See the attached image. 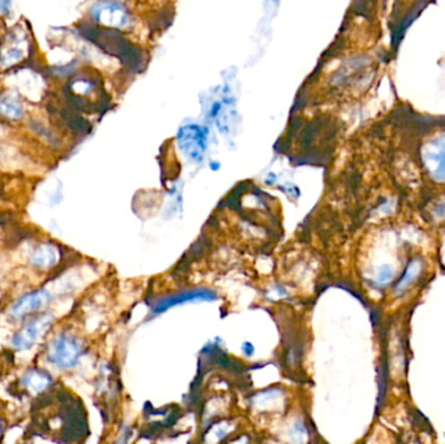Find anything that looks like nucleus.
I'll return each mask as SVG.
<instances>
[{
	"label": "nucleus",
	"mask_w": 445,
	"mask_h": 444,
	"mask_svg": "<svg viewBox=\"0 0 445 444\" xmlns=\"http://www.w3.org/2000/svg\"><path fill=\"white\" fill-rule=\"evenodd\" d=\"M217 299V295L214 290L210 289H193V290H186V292H180L168 297H163L159 301H156L152 306V311L155 314L164 313L174 306L183 305L186 302H202V301H214Z\"/></svg>",
	"instance_id": "4"
},
{
	"label": "nucleus",
	"mask_w": 445,
	"mask_h": 444,
	"mask_svg": "<svg viewBox=\"0 0 445 444\" xmlns=\"http://www.w3.org/2000/svg\"><path fill=\"white\" fill-rule=\"evenodd\" d=\"M93 19L99 24L109 26H121V17L124 16L118 4L112 3H99L91 10Z\"/></svg>",
	"instance_id": "8"
},
{
	"label": "nucleus",
	"mask_w": 445,
	"mask_h": 444,
	"mask_svg": "<svg viewBox=\"0 0 445 444\" xmlns=\"http://www.w3.org/2000/svg\"><path fill=\"white\" fill-rule=\"evenodd\" d=\"M32 266L39 270H50L59 262V252L53 243H42L34 246L29 255Z\"/></svg>",
	"instance_id": "6"
},
{
	"label": "nucleus",
	"mask_w": 445,
	"mask_h": 444,
	"mask_svg": "<svg viewBox=\"0 0 445 444\" xmlns=\"http://www.w3.org/2000/svg\"><path fill=\"white\" fill-rule=\"evenodd\" d=\"M4 29H6V25H4V23L0 20V45H1V42H3V39H4V37H6V32H4Z\"/></svg>",
	"instance_id": "15"
},
{
	"label": "nucleus",
	"mask_w": 445,
	"mask_h": 444,
	"mask_svg": "<svg viewBox=\"0 0 445 444\" xmlns=\"http://www.w3.org/2000/svg\"><path fill=\"white\" fill-rule=\"evenodd\" d=\"M54 322V317L50 313L42 314L25 324L21 330L13 335L12 344L17 351H28L32 349L33 345L42 339L51 324Z\"/></svg>",
	"instance_id": "3"
},
{
	"label": "nucleus",
	"mask_w": 445,
	"mask_h": 444,
	"mask_svg": "<svg viewBox=\"0 0 445 444\" xmlns=\"http://www.w3.org/2000/svg\"><path fill=\"white\" fill-rule=\"evenodd\" d=\"M421 268H422V263L419 261H415V259L412 261L406 267V270H405L402 278L400 279V281L397 283L396 290L402 292L403 289L406 288L412 283V280L417 278V275L421 272Z\"/></svg>",
	"instance_id": "11"
},
{
	"label": "nucleus",
	"mask_w": 445,
	"mask_h": 444,
	"mask_svg": "<svg viewBox=\"0 0 445 444\" xmlns=\"http://www.w3.org/2000/svg\"><path fill=\"white\" fill-rule=\"evenodd\" d=\"M51 301V295L47 289H37L24 295L12 306L11 314L16 318H22L35 311L46 308Z\"/></svg>",
	"instance_id": "5"
},
{
	"label": "nucleus",
	"mask_w": 445,
	"mask_h": 444,
	"mask_svg": "<svg viewBox=\"0 0 445 444\" xmlns=\"http://www.w3.org/2000/svg\"><path fill=\"white\" fill-rule=\"evenodd\" d=\"M0 432H1V426H0Z\"/></svg>",
	"instance_id": "16"
},
{
	"label": "nucleus",
	"mask_w": 445,
	"mask_h": 444,
	"mask_svg": "<svg viewBox=\"0 0 445 444\" xmlns=\"http://www.w3.org/2000/svg\"><path fill=\"white\" fill-rule=\"evenodd\" d=\"M81 355L82 345L71 333H57L47 348V360L60 370L76 367Z\"/></svg>",
	"instance_id": "1"
},
{
	"label": "nucleus",
	"mask_w": 445,
	"mask_h": 444,
	"mask_svg": "<svg viewBox=\"0 0 445 444\" xmlns=\"http://www.w3.org/2000/svg\"><path fill=\"white\" fill-rule=\"evenodd\" d=\"M426 165L436 180H445V137L435 142L434 149L426 156Z\"/></svg>",
	"instance_id": "7"
},
{
	"label": "nucleus",
	"mask_w": 445,
	"mask_h": 444,
	"mask_svg": "<svg viewBox=\"0 0 445 444\" xmlns=\"http://www.w3.org/2000/svg\"><path fill=\"white\" fill-rule=\"evenodd\" d=\"M242 352L248 355V357H250V355H253V353H254V346L250 344L249 342H246V343L242 344Z\"/></svg>",
	"instance_id": "14"
},
{
	"label": "nucleus",
	"mask_w": 445,
	"mask_h": 444,
	"mask_svg": "<svg viewBox=\"0 0 445 444\" xmlns=\"http://www.w3.org/2000/svg\"><path fill=\"white\" fill-rule=\"evenodd\" d=\"M21 383L25 389L39 394L51 386L53 377L42 369H29L22 376Z\"/></svg>",
	"instance_id": "9"
},
{
	"label": "nucleus",
	"mask_w": 445,
	"mask_h": 444,
	"mask_svg": "<svg viewBox=\"0 0 445 444\" xmlns=\"http://www.w3.org/2000/svg\"><path fill=\"white\" fill-rule=\"evenodd\" d=\"M24 115V106L20 100L12 94H0V118L7 120H19Z\"/></svg>",
	"instance_id": "10"
},
{
	"label": "nucleus",
	"mask_w": 445,
	"mask_h": 444,
	"mask_svg": "<svg viewBox=\"0 0 445 444\" xmlns=\"http://www.w3.org/2000/svg\"><path fill=\"white\" fill-rule=\"evenodd\" d=\"M307 436V432L305 429L304 423L301 421L294 422L293 427L289 432L291 442L293 444H304Z\"/></svg>",
	"instance_id": "12"
},
{
	"label": "nucleus",
	"mask_w": 445,
	"mask_h": 444,
	"mask_svg": "<svg viewBox=\"0 0 445 444\" xmlns=\"http://www.w3.org/2000/svg\"><path fill=\"white\" fill-rule=\"evenodd\" d=\"M392 275H393V271H392L391 266L385 265V266L381 267L379 275H378V283H379L380 286H385L391 280Z\"/></svg>",
	"instance_id": "13"
},
{
	"label": "nucleus",
	"mask_w": 445,
	"mask_h": 444,
	"mask_svg": "<svg viewBox=\"0 0 445 444\" xmlns=\"http://www.w3.org/2000/svg\"><path fill=\"white\" fill-rule=\"evenodd\" d=\"M28 37L22 30H12L6 34L0 45V69L8 71L24 63L28 57Z\"/></svg>",
	"instance_id": "2"
}]
</instances>
